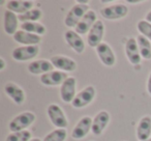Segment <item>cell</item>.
<instances>
[{"mask_svg": "<svg viewBox=\"0 0 151 141\" xmlns=\"http://www.w3.org/2000/svg\"><path fill=\"white\" fill-rule=\"evenodd\" d=\"M67 136L65 129H56L45 136L42 141H64Z\"/></svg>", "mask_w": 151, "mask_h": 141, "instance_id": "27", "label": "cell"}, {"mask_svg": "<svg viewBox=\"0 0 151 141\" xmlns=\"http://www.w3.org/2000/svg\"><path fill=\"white\" fill-rule=\"evenodd\" d=\"M35 114L30 111H24L18 114L9 124V129L12 133L24 131L35 121Z\"/></svg>", "mask_w": 151, "mask_h": 141, "instance_id": "1", "label": "cell"}, {"mask_svg": "<svg viewBox=\"0 0 151 141\" xmlns=\"http://www.w3.org/2000/svg\"><path fill=\"white\" fill-rule=\"evenodd\" d=\"M30 139H32L31 132L28 130H24L9 134L5 141H29Z\"/></svg>", "mask_w": 151, "mask_h": 141, "instance_id": "26", "label": "cell"}, {"mask_svg": "<svg viewBox=\"0 0 151 141\" xmlns=\"http://www.w3.org/2000/svg\"><path fill=\"white\" fill-rule=\"evenodd\" d=\"M96 54L101 61L106 67H113L116 62V56L112 50L111 46L108 43H101L99 46L95 48Z\"/></svg>", "mask_w": 151, "mask_h": 141, "instance_id": "10", "label": "cell"}, {"mask_svg": "<svg viewBox=\"0 0 151 141\" xmlns=\"http://www.w3.org/2000/svg\"><path fill=\"white\" fill-rule=\"evenodd\" d=\"M128 14V7L125 4L117 3V4L108 5L101 9V15L107 20H119L126 17Z\"/></svg>", "mask_w": 151, "mask_h": 141, "instance_id": "4", "label": "cell"}, {"mask_svg": "<svg viewBox=\"0 0 151 141\" xmlns=\"http://www.w3.org/2000/svg\"><path fill=\"white\" fill-rule=\"evenodd\" d=\"M97 21V18H96V13L92 9H89L85 16L82 18L79 24L76 26L75 28V31L77 33H79L80 35L82 34H88V32L90 31V29L92 28V26L94 25V23Z\"/></svg>", "mask_w": 151, "mask_h": 141, "instance_id": "14", "label": "cell"}, {"mask_svg": "<svg viewBox=\"0 0 151 141\" xmlns=\"http://www.w3.org/2000/svg\"><path fill=\"white\" fill-rule=\"evenodd\" d=\"M104 33H105V25L101 21L97 20L87 34V44L92 48H96L101 43H103Z\"/></svg>", "mask_w": 151, "mask_h": 141, "instance_id": "11", "label": "cell"}, {"mask_svg": "<svg viewBox=\"0 0 151 141\" xmlns=\"http://www.w3.org/2000/svg\"><path fill=\"white\" fill-rule=\"evenodd\" d=\"M42 17V12L40 9H32L28 11L27 13L23 14V15H19V21L22 23L24 22H37Z\"/></svg>", "mask_w": 151, "mask_h": 141, "instance_id": "25", "label": "cell"}, {"mask_svg": "<svg viewBox=\"0 0 151 141\" xmlns=\"http://www.w3.org/2000/svg\"><path fill=\"white\" fill-rule=\"evenodd\" d=\"M127 2L128 3H132V4H137V3H141V1H134V0L132 1V0H128Z\"/></svg>", "mask_w": 151, "mask_h": 141, "instance_id": "33", "label": "cell"}, {"mask_svg": "<svg viewBox=\"0 0 151 141\" xmlns=\"http://www.w3.org/2000/svg\"><path fill=\"white\" fill-rule=\"evenodd\" d=\"M38 52H40L38 46H22L14 49L12 56L17 61H27L37 56Z\"/></svg>", "mask_w": 151, "mask_h": 141, "instance_id": "6", "label": "cell"}, {"mask_svg": "<svg viewBox=\"0 0 151 141\" xmlns=\"http://www.w3.org/2000/svg\"><path fill=\"white\" fill-rule=\"evenodd\" d=\"M145 141H151V137L149 139H147V140H145Z\"/></svg>", "mask_w": 151, "mask_h": 141, "instance_id": "35", "label": "cell"}, {"mask_svg": "<svg viewBox=\"0 0 151 141\" xmlns=\"http://www.w3.org/2000/svg\"><path fill=\"white\" fill-rule=\"evenodd\" d=\"M50 61L52 62L53 67L61 72L69 73L73 72L77 69V62L73 59L63 56V55H55L51 58Z\"/></svg>", "mask_w": 151, "mask_h": 141, "instance_id": "12", "label": "cell"}, {"mask_svg": "<svg viewBox=\"0 0 151 141\" xmlns=\"http://www.w3.org/2000/svg\"><path fill=\"white\" fill-rule=\"evenodd\" d=\"M77 88V79L75 77H68L60 86V97L64 103H70L73 101Z\"/></svg>", "mask_w": 151, "mask_h": 141, "instance_id": "9", "label": "cell"}, {"mask_svg": "<svg viewBox=\"0 0 151 141\" xmlns=\"http://www.w3.org/2000/svg\"><path fill=\"white\" fill-rule=\"evenodd\" d=\"M92 121L93 119L90 116H83L73 127V131H71V137L76 140H80V139L86 137L92 128Z\"/></svg>", "mask_w": 151, "mask_h": 141, "instance_id": "8", "label": "cell"}, {"mask_svg": "<svg viewBox=\"0 0 151 141\" xmlns=\"http://www.w3.org/2000/svg\"><path fill=\"white\" fill-rule=\"evenodd\" d=\"M95 98V88L92 85L83 88L81 91H79L77 93V95L75 97L73 101L71 102V105L73 108H84L86 106H88L91 102L94 100Z\"/></svg>", "mask_w": 151, "mask_h": 141, "instance_id": "5", "label": "cell"}, {"mask_svg": "<svg viewBox=\"0 0 151 141\" xmlns=\"http://www.w3.org/2000/svg\"><path fill=\"white\" fill-rule=\"evenodd\" d=\"M3 27L6 34L9 35H15V33L18 31L19 27V18L15 13L11 11L4 12V18H3Z\"/></svg>", "mask_w": 151, "mask_h": 141, "instance_id": "21", "label": "cell"}, {"mask_svg": "<svg viewBox=\"0 0 151 141\" xmlns=\"http://www.w3.org/2000/svg\"><path fill=\"white\" fill-rule=\"evenodd\" d=\"M67 73L61 72L58 69H54L52 72H49L40 76V83L46 86H57V85H62V83L68 78Z\"/></svg>", "mask_w": 151, "mask_h": 141, "instance_id": "7", "label": "cell"}, {"mask_svg": "<svg viewBox=\"0 0 151 141\" xmlns=\"http://www.w3.org/2000/svg\"><path fill=\"white\" fill-rule=\"evenodd\" d=\"M4 67H5V61H4V59L1 57V58H0V71H3Z\"/></svg>", "mask_w": 151, "mask_h": 141, "instance_id": "30", "label": "cell"}, {"mask_svg": "<svg viewBox=\"0 0 151 141\" xmlns=\"http://www.w3.org/2000/svg\"><path fill=\"white\" fill-rule=\"evenodd\" d=\"M4 93L17 105L23 104L26 99V95L24 93V90L19 85H17L14 82H9L4 85Z\"/></svg>", "mask_w": 151, "mask_h": 141, "instance_id": "17", "label": "cell"}, {"mask_svg": "<svg viewBox=\"0 0 151 141\" xmlns=\"http://www.w3.org/2000/svg\"><path fill=\"white\" fill-rule=\"evenodd\" d=\"M137 43H138L139 50H140L141 57L146 60L151 59V42L144 38L143 35H138L137 38Z\"/></svg>", "mask_w": 151, "mask_h": 141, "instance_id": "23", "label": "cell"}, {"mask_svg": "<svg viewBox=\"0 0 151 141\" xmlns=\"http://www.w3.org/2000/svg\"><path fill=\"white\" fill-rule=\"evenodd\" d=\"M47 113L51 122L57 129H66L68 126V120L65 116L63 110L57 104H51L47 109Z\"/></svg>", "mask_w": 151, "mask_h": 141, "instance_id": "3", "label": "cell"}, {"mask_svg": "<svg viewBox=\"0 0 151 141\" xmlns=\"http://www.w3.org/2000/svg\"><path fill=\"white\" fill-rule=\"evenodd\" d=\"M110 122V114L108 111L101 110L99 111L96 115L94 116L92 121V128L91 131L94 135L99 136L101 134H103L104 130L107 128V126Z\"/></svg>", "mask_w": 151, "mask_h": 141, "instance_id": "19", "label": "cell"}, {"mask_svg": "<svg viewBox=\"0 0 151 141\" xmlns=\"http://www.w3.org/2000/svg\"><path fill=\"white\" fill-rule=\"evenodd\" d=\"M21 30L30 32V33L37 34V35H44L46 33V27L42 23L38 22H24L21 24Z\"/></svg>", "mask_w": 151, "mask_h": 141, "instance_id": "24", "label": "cell"}, {"mask_svg": "<svg viewBox=\"0 0 151 141\" xmlns=\"http://www.w3.org/2000/svg\"><path fill=\"white\" fill-rule=\"evenodd\" d=\"M145 20H146L147 22H149V23H151V11H149L148 13L146 14V16H145Z\"/></svg>", "mask_w": 151, "mask_h": 141, "instance_id": "31", "label": "cell"}, {"mask_svg": "<svg viewBox=\"0 0 151 141\" xmlns=\"http://www.w3.org/2000/svg\"><path fill=\"white\" fill-rule=\"evenodd\" d=\"M13 38L15 42L23 45V46H38V44L42 42L40 35L30 33V32L24 31V30H18Z\"/></svg>", "mask_w": 151, "mask_h": 141, "instance_id": "15", "label": "cell"}, {"mask_svg": "<svg viewBox=\"0 0 151 141\" xmlns=\"http://www.w3.org/2000/svg\"><path fill=\"white\" fill-rule=\"evenodd\" d=\"M147 91H148L149 95H151V73L148 77V81H147Z\"/></svg>", "mask_w": 151, "mask_h": 141, "instance_id": "29", "label": "cell"}, {"mask_svg": "<svg viewBox=\"0 0 151 141\" xmlns=\"http://www.w3.org/2000/svg\"><path fill=\"white\" fill-rule=\"evenodd\" d=\"M76 3H79V4H88V1H85V0H78Z\"/></svg>", "mask_w": 151, "mask_h": 141, "instance_id": "32", "label": "cell"}, {"mask_svg": "<svg viewBox=\"0 0 151 141\" xmlns=\"http://www.w3.org/2000/svg\"><path fill=\"white\" fill-rule=\"evenodd\" d=\"M29 141H42V140H40V138H32V139H30Z\"/></svg>", "mask_w": 151, "mask_h": 141, "instance_id": "34", "label": "cell"}, {"mask_svg": "<svg viewBox=\"0 0 151 141\" xmlns=\"http://www.w3.org/2000/svg\"><path fill=\"white\" fill-rule=\"evenodd\" d=\"M33 1H28V0H9L6 2L7 11H11L15 14L23 15L27 13L28 11L34 9Z\"/></svg>", "mask_w": 151, "mask_h": 141, "instance_id": "20", "label": "cell"}, {"mask_svg": "<svg viewBox=\"0 0 151 141\" xmlns=\"http://www.w3.org/2000/svg\"><path fill=\"white\" fill-rule=\"evenodd\" d=\"M137 28L141 35H143L151 42V23L147 22L146 20H140L137 24Z\"/></svg>", "mask_w": 151, "mask_h": 141, "instance_id": "28", "label": "cell"}, {"mask_svg": "<svg viewBox=\"0 0 151 141\" xmlns=\"http://www.w3.org/2000/svg\"><path fill=\"white\" fill-rule=\"evenodd\" d=\"M89 11L88 4H79L76 3L69 12L66 14L64 19V24L68 28H76L79 22L82 20V18L85 16V14Z\"/></svg>", "mask_w": 151, "mask_h": 141, "instance_id": "2", "label": "cell"}, {"mask_svg": "<svg viewBox=\"0 0 151 141\" xmlns=\"http://www.w3.org/2000/svg\"><path fill=\"white\" fill-rule=\"evenodd\" d=\"M151 135V117L144 116L140 119L137 127V138L139 141H145Z\"/></svg>", "mask_w": 151, "mask_h": 141, "instance_id": "22", "label": "cell"}, {"mask_svg": "<svg viewBox=\"0 0 151 141\" xmlns=\"http://www.w3.org/2000/svg\"><path fill=\"white\" fill-rule=\"evenodd\" d=\"M125 54L127 57L128 61L132 64L137 65L141 62V54L140 50H139L138 43H137V38H129L125 43Z\"/></svg>", "mask_w": 151, "mask_h": 141, "instance_id": "18", "label": "cell"}, {"mask_svg": "<svg viewBox=\"0 0 151 141\" xmlns=\"http://www.w3.org/2000/svg\"><path fill=\"white\" fill-rule=\"evenodd\" d=\"M64 40L66 44L78 54H82L85 51V43L82 36L75 30H66L64 33Z\"/></svg>", "mask_w": 151, "mask_h": 141, "instance_id": "13", "label": "cell"}, {"mask_svg": "<svg viewBox=\"0 0 151 141\" xmlns=\"http://www.w3.org/2000/svg\"><path fill=\"white\" fill-rule=\"evenodd\" d=\"M28 72L30 74L33 75H44L49 72L54 71V67H53L52 62L47 59H37V60H33L28 64Z\"/></svg>", "mask_w": 151, "mask_h": 141, "instance_id": "16", "label": "cell"}]
</instances>
